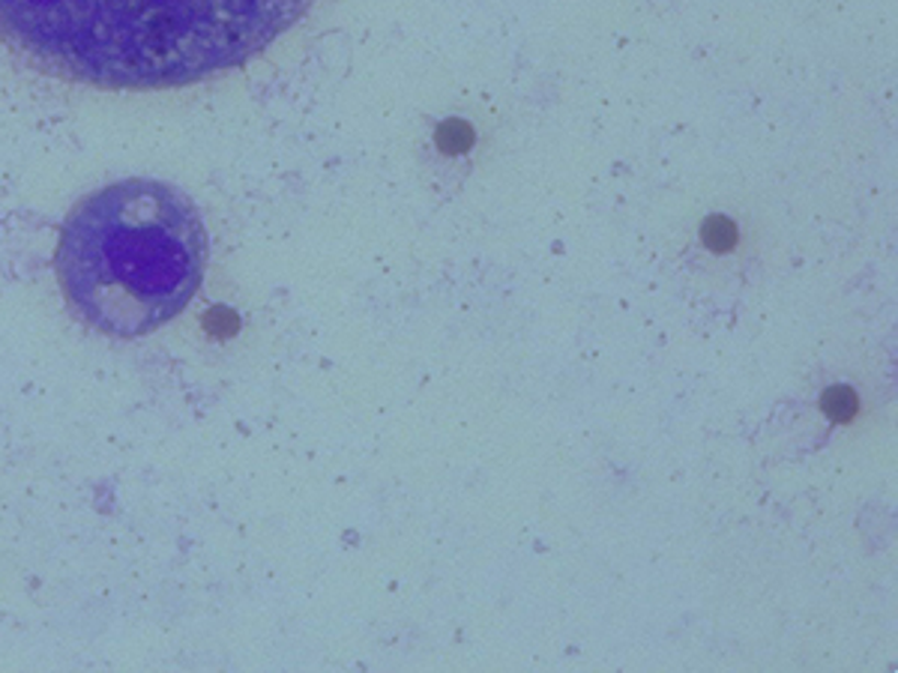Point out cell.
Masks as SVG:
<instances>
[{
  "mask_svg": "<svg viewBox=\"0 0 898 673\" xmlns=\"http://www.w3.org/2000/svg\"><path fill=\"white\" fill-rule=\"evenodd\" d=\"M315 0H0V36L55 76L166 90L243 67Z\"/></svg>",
  "mask_w": 898,
  "mask_h": 673,
  "instance_id": "1",
  "label": "cell"
},
{
  "mask_svg": "<svg viewBox=\"0 0 898 673\" xmlns=\"http://www.w3.org/2000/svg\"><path fill=\"white\" fill-rule=\"evenodd\" d=\"M57 282L78 318L135 339L178 318L198 294L207 231L195 204L159 180H121L69 213Z\"/></svg>",
  "mask_w": 898,
  "mask_h": 673,
  "instance_id": "2",
  "label": "cell"
}]
</instances>
